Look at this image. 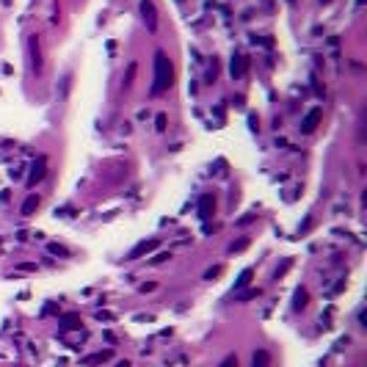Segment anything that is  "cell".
<instances>
[{
	"label": "cell",
	"instance_id": "obj_1",
	"mask_svg": "<svg viewBox=\"0 0 367 367\" xmlns=\"http://www.w3.org/2000/svg\"><path fill=\"white\" fill-rule=\"evenodd\" d=\"M171 80H174V69H171V61L166 53H158L155 56V83H152V94H163L166 88L171 86Z\"/></svg>",
	"mask_w": 367,
	"mask_h": 367
},
{
	"label": "cell",
	"instance_id": "obj_2",
	"mask_svg": "<svg viewBox=\"0 0 367 367\" xmlns=\"http://www.w3.org/2000/svg\"><path fill=\"white\" fill-rule=\"evenodd\" d=\"M141 17H144L149 31H158V11H155V3H152V0H141Z\"/></svg>",
	"mask_w": 367,
	"mask_h": 367
},
{
	"label": "cell",
	"instance_id": "obj_3",
	"mask_svg": "<svg viewBox=\"0 0 367 367\" xmlns=\"http://www.w3.org/2000/svg\"><path fill=\"white\" fill-rule=\"evenodd\" d=\"M321 119H323V111L321 108H312L309 114L304 116V122H301V133H304V135L315 133V127L321 124Z\"/></svg>",
	"mask_w": 367,
	"mask_h": 367
},
{
	"label": "cell",
	"instance_id": "obj_4",
	"mask_svg": "<svg viewBox=\"0 0 367 367\" xmlns=\"http://www.w3.org/2000/svg\"><path fill=\"white\" fill-rule=\"evenodd\" d=\"M111 359H114V351L105 348V351H97V353H91V356H86V359H83V364H86V367H97V364L111 362Z\"/></svg>",
	"mask_w": 367,
	"mask_h": 367
},
{
	"label": "cell",
	"instance_id": "obj_5",
	"mask_svg": "<svg viewBox=\"0 0 367 367\" xmlns=\"http://www.w3.org/2000/svg\"><path fill=\"white\" fill-rule=\"evenodd\" d=\"M158 246H161V243H158V240H144V243H138L135 248H130V259H138V257H144V254L155 251Z\"/></svg>",
	"mask_w": 367,
	"mask_h": 367
},
{
	"label": "cell",
	"instance_id": "obj_6",
	"mask_svg": "<svg viewBox=\"0 0 367 367\" xmlns=\"http://www.w3.org/2000/svg\"><path fill=\"white\" fill-rule=\"evenodd\" d=\"M44 171H47V161H44V158H39L36 166L31 169V177H28V185H36V182L44 180Z\"/></svg>",
	"mask_w": 367,
	"mask_h": 367
},
{
	"label": "cell",
	"instance_id": "obj_7",
	"mask_svg": "<svg viewBox=\"0 0 367 367\" xmlns=\"http://www.w3.org/2000/svg\"><path fill=\"white\" fill-rule=\"evenodd\" d=\"M229 72H232V78H243L246 75V58L240 56V53L232 56V67H229Z\"/></svg>",
	"mask_w": 367,
	"mask_h": 367
},
{
	"label": "cell",
	"instance_id": "obj_8",
	"mask_svg": "<svg viewBox=\"0 0 367 367\" xmlns=\"http://www.w3.org/2000/svg\"><path fill=\"white\" fill-rule=\"evenodd\" d=\"M213 210H216V199H213V196H202V199H199V218H210Z\"/></svg>",
	"mask_w": 367,
	"mask_h": 367
},
{
	"label": "cell",
	"instance_id": "obj_9",
	"mask_svg": "<svg viewBox=\"0 0 367 367\" xmlns=\"http://www.w3.org/2000/svg\"><path fill=\"white\" fill-rule=\"evenodd\" d=\"M306 304H309V293H306V287H298V290H295V295H293V309L301 312Z\"/></svg>",
	"mask_w": 367,
	"mask_h": 367
},
{
	"label": "cell",
	"instance_id": "obj_10",
	"mask_svg": "<svg viewBox=\"0 0 367 367\" xmlns=\"http://www.w3.org/2000/svg\"><path fill=\"white\" fill-rule=\"evenodd\" d=\"M31 61H33V72H41V53L36 36H31Z\"/></svg>",
	"mask_w": 367,
	"mask_h": 367
},
{
	"label": "cell",
	"instance_id": "obj_11",
	"mask_svg": "<svg viewBox=\"0 0 367 367\" xmlns=\"http://www.w3.org/2000/svg\"><path fill=\"white\" fill-rule=\"evenodd\" d=\"M251 276H254V271H251V268L240 271V276H238V279H235V290H243V287H248V282H251Z\"/></svg>",
	"mask_w": 367,
	"mask_h": 367
},
{
	"label": "cell",
	"instance_id": "obj_12",
	"mask_svg": "<svg viewBox=\"0 0 367 367\" xmlns=\"http://www.w3.org/2000/svg\"><path fill=\"white\" fill-rule=\"evenodd\" d=\"M271 364V353L268 351H257L251 359V367H268Z\"/></svg>",
	"mask_w": 367,
	"mask_h": 367
},
{
	"label": "cell",
	"instance_id": "obj_13",
	"mask_svg": "<svg viewBox=\"0 0 367 367\" xmlns=\"http://www.w3.org/2000/svg\"><path fill=\"white\" fill-rule=\"evenodd\" d=\"M39 207V196H28L25 202H22V216H31V213H36Z\"/></svg>",
	"mask_w": 367,
	"mask_h": 367
},
{
	"label": "cell",
	"instance_id": "obj_14",
	"mask_svg": "<svg viewBox=\"0 0 367 367\" xmlns=\"http://www.w3.org/2000/svg\"><path fill=\"white\" fill-rule=\"evenodd\" d=\"M75 326H80V318L78 315H64L61 318V331H69V329H75Z\"/></svg>",
	"mask_w": 367,
	"mask_h": 367
},
{
	"label": "cell",
	"instance_id": "obj_15",
	"mask_svg": "<svg viewBox=\"0 0 367 367\" xmlns=\"http://www.w3.org/2000/svg\"><path fill=\"white\" fill-rule=\"evenodd\" d=\"M248 243H251V240H248V238L238 240V243H232V246H229V254H238V251H243V248H248Z\"/></svg>",
	"mask_w": 367,
	"mask_h": 367
},
{
	"label": "cell",
	"instance_id": "obj_16",
	"mask_svg": "<svg viewBox=\"0 0 367 367\" xmlns=\"http://www.w3.org/2000/svg\"><path fill=\"white\" fill-rule=\"evenodd\" d=\"M290 263H293V259H285V263H282V265H279V268H276V274H274V276H276V279H279V276H285V274H287V268H290Z\"/></svg>",
	"mask_w": 367,
	"mask_h": 367
},
{
	"label": "cell",
	"instance_id": "obj_17",
	"mask_svg": "<svg viewBox=\"0 0 367 367\" xmlns=\"http://www.w3.org/2000/svg\"><path fill=\"white\" fill-rule=\"evenodd\" d=\"M138 290H141V293H155V290H158V282H144V285H141Z\"/></svg>",
	"mask_w": 367,
	"mask_h": 367
},
{
	"label": "cell",
	"instance_id": "obj_18",
	"mask_svg": "<svg viewBox=\"0 0 367 367\" xmlns=\"http://www.w3.org/2000/svg\"><path fill=\"white\" fill-rule=\"evenodd\" d=\"M50 251H53V254H61V257H69V248H64V246H58V243H53Z\"/></svg>",
	"mask_w": 367,
	"mask_h": 367
},
{
	"label": "cell",
	"instance_id": "obj_19",
	"mask_svg": "<svg viewBox=\"0 0 367 367\" xmlns=\"http://www.w3.org/2000/svg\"><path fill=\"white\" fill-rule=\"evenodd\" d=\"M135 67H138V64H130V69H127V78H124V86H130V83H133V78H135Z\"/></svg>",
	"mask_w": 367,
	"mask_h": 367
},
{
	"label": "cell",
	"instance_id": "obj_20",
	"mask_svg": "<svg viewBox=\"0 0 367 367\" xmlns=\"http://www.w3.org/2000/svg\"><path fill=\"white\" fill-rule=\"evenodd\" d=\"M218 367H238V356H227V359H224V362L218 364Z\"/></svg>",
	"mask_w": 367,
	"mask_h": 367
},
{
	"label": "cell",
	"instance_id": "obj_21",
	"mask_svg": "<svg viewBox=\"0 0 367 367\" xmlns=\"http://www.w3.org/2000/svg\"><path fill=\"white\" fill-rule=\"evenodd\" d=\"M155 127H158V133H163V130H166V116H163V114L155 119Z\"/></svg>",
	"mask_w": 367,
	"mask_h": 367
},
{
	"label": "cell",
	"instance_id": "obj_22",
	"mask_svg": "<svg viewBox=\"0 0 367 367\" xmlns=\"http://www.w3.org/2000/svg\"><path fill=\"white\" fill-rule=\"evenodd\" d=\"M218 274H221V268H210V271H207V274H204V279H216Z\"/></svg>",
	"mask_w": 367,
	"mask_h": 367
},
{
	"label": "cell",
	"instance_id": "obj_23",
	"mask_svg": "<svg viewBox=\"0 0 367 367\" xmlns=\"http://www.w3.org/2000/svg\"><path fill=\"white\" fill-rule=\"evenodd\" d=\"M166 259H169V254H158V257L152 259V265H161V263H166Z\"/></svg>",
	"mask_w": 367,
	"mask_h": 367
},
{
	"label": "cell",
	"instance_id": "obj_24",
	"mask_svg": "<svg viewBox=\"0 0 367 367\" xmlns=\"http://www.w3.org/2000/svg\"><path fill=\"white\" fill-rule=\"evenodd\" d=\"M251 213H248V216H243V218H240V221H235V224H240V227H246V224H251Z\"/></svg>",
	"mask_w": 367,
	"mask_h": 367
},
{
	"label": "cell",
	"instance_id": "obj_25",
	"mask_svg": "<svg viewBox=\"0 0 367 367\" xmlns=\"http://www.w3.org/2000/svg\"><path fill=\"white\" fill-rule=\"evenodd\" d=\"M116 367H130V362H127V359H124V362H119V364H116Z\"/></svg>",
	"mask_w": 367,
	"mask_h": 367
},
{
	"label": "cell",
	"instance_id": "obj_26",
	"mask_svg": "<svg viewBox=\"0 0 367 367\" xmlns=\"http://www.w3.org/2000/svg\"><path fill=\"white\" fill-rule=\"evenodd\" d=\"M323 3H329V0H323Z\"/></svg>",
	"mask_w": 367,
	"mask_h": 367
}]
</instances>
